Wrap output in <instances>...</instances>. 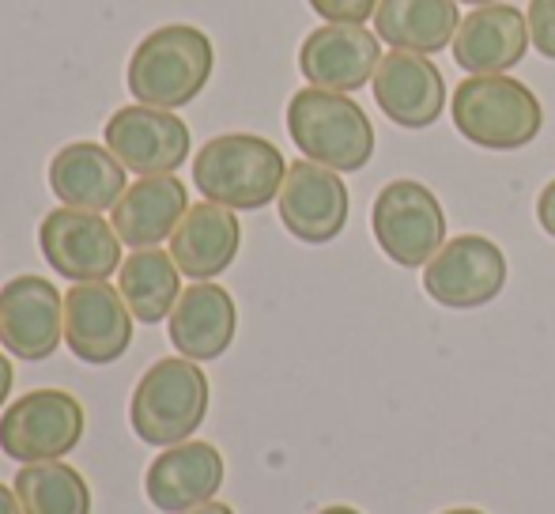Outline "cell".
Wrapping results in <instances>:
<instances>
[{
    "instance_id": "11",
    "label": "cell",
    "mask_w": 555,
    "mask_h": 514,
    "mask_svg": "<svg viewBox=\"0 0 555 514\" xmlns=\"http://www.w3.org/2000/svg\"><path fill=\"white\" fill-rule=\"evenodd\" d=\"M106 147L117 155L125 170L140 178L175 175L190 159V126L175 111L159 106H121L106 121Z\"/></svg>"
},
{
    "instance_id": "15",
    "label": "cell",
    "mask_w": 555,
    "mask_h": 514,
    "mask_svg": "<svg viewBox=\"0 0 555 514\" xmlns=\"http://www.w3.org/2000/svg\"><path fill=\"white\" fill-rule=\"evenodd\" d=\"M371 88L378 111L401 129H427L442 118L446 80L439 65L427 53H409V50L386 53Z\"/></svg>"
},
{
    "instance_id": "5",
    "label": "cell",
    "mask_w": 555,
    "mask_h": 514,
    "mask_svg": "<svg viewBox=\"0 0 555 514\" xmlns=\"http://www.w3.org/2000/svg\"><path fill=\"white\" fill-rule=\"evenodd\" d=\"M453 126L488 152H518L544 129V106L514 76H468L453 91Z\"/></svg>"
},
{
    "instance_id": "26",
    "label": "cell",
    "mask_w": 555,
    "mask_h": 514,
    "mask_svg": "<svg viewBox=\"0 0 555 514\" xmlns=\"http://www.w3.org/2000/svg\"><path fill=\"white\" fill-rule=\"evenodd\" d=\"M325 23H366L378 12V0H310Z\"/></svg>"
},
{
    "instance_id": "6",
    "label": "cell",
    "mask_w": 555,
    "mask_h": 514,
    "mask_svg": "<svg viewBox=\"0 0 555 514\" xmlns=\"http://www.w3.org/2000/svg\"><path fill=\"white\" fill-rule=\"evenodd\" d=\"M371 231L389 261L401 269H424L446 246V213L424 182L397 178L374 197Z\"/></svg>"
},
{
    "instance_id": "29",
    "label": "cell",
    "mask_w": 555,
    "mask_h": 514,
    "mask_svg": "<svg viewBox=\"0 0 555 514\" xmlns=\"http://www.w3.org/2000/svg\"><path fill=\"white\" fill-rule=\"evenodd\" d=\"M0 514H23L20 496H15V488H8V485H0Z\"/></svg>"
},
{
    "instance_id": "19",
    "label": "cell",
    "mask_w": 555,
    "mask_h": 514,
    "mask_svg": "<svg viewBox=\"0 0 555 514\" xmlns=\"http://www.w3.org/2000/svg\"><path fill=\"white\" fill-rule=\"evenodd\" d=\"M50 190L65 208L106 213L129 190V178H125V167L106 144L76 140L50 159Z\"/></svg>"
},
{
    "instance_id": "23",
    "label": "cell",
    "mask_w": 555,
    "mask_h": 514,
    "mask_svg": "<svg viewBox=\"0 0 555 514\" xmlns=\"http://www.w3.org/2000/svg\"><path fill=\"white\" fill-rule=\"evenodd\" d=\"M117 292H121L125 307L132 310L137 322L155 325L170 318L175 303L182 299V269L159 246L132 250V257H125L121 269H117Z\"/></svg>"
},
{
    "instance_id": "20",
    "label": "cell",
    "mask_w": 555,
    "mask_h": 514,
    "mask_svg": "<svg viewBox=\"0 0 555 514\" xmlns=\"http://www.w3.org/2000/svg\"><path fill=\"white\" fill-rule=\"evenodd\" d=\"M190 213V193L178 175H152L132 182L114 205V231L132 250H152L178 231Z\"/></svg>"
},
{
    "instance_id": "4",
    "label": "cell",
    "mask_w": 555,
    "mask_h": 514,
    "mask_svg": "<svg viewBox=\"0 0 555 514\" xmlns=\"http://www.w3.org/2000/svg\"><path fill=\"white\" fill-rule=\"evenodd\" d=\"M287 132L310 163L351 175L374 155V126L351 95L325 88H302L287 103Z\"/></svg>"
},
{
    "instance_id": "24",
    "label": "cell",
    "mask_w": 555,
    "mask_h": 514,
    "mask_svg": "<svg viewBox=\"0 0 555 514\" xmlns=\"http://www.w3.org/2000/svg\"><path fill=\"white\" fill-rule=\"evenodd\" d=\"M23 514H91V488L73 465L35 462L15 473Z\"/></svg>"
},
{
    "instance_id": "30",
    "label": "cell",
    "mask_w": 555,
    "mask_h": 514,
    "mask_svg": "<svg viewBox=\"0 0 555 514\" xmlns=\"http://www.w3.org/2000/svg\"><path fill=\"white\" fill-rule=\"evenodd\" d=\"M185 514H234L231 507H227V503H205V507H193V511H185Z\"/></svg>"
},
{
    "instance_id": "31",
    "label": "cell",
    "mask_w": 555,
    "mask_h": 514,
    "mask_svg": "<svg viewBox=\"0 0 555 514\" xmlns=\"http://www.w3.org/2000/svg\"><path fill=\"white\" fill-rule=\"evenodd\" d=\"M318 514H359L356 507H344V503H333V507H322Z\"/></svg>"
},
{
    "instance_id": "9",
    "label": "cell",
    "mask_w": 555,
    "mask_h": 514,
    "mask_svg": "<svg viewBox=\"0 0 555 514\" xmlns=\"http://www.w3.org/2000/svg\"><path fill=\"white\" fill-rule=\"evenodd\" d=\"M506 284V257L491 239L457 235L424 265V292L439 307L476 310L488 307Z\"/></svg>"
},
{
    "instance_id": "22",
    "label": "cell",
    "mask_w": 555,
    "mask_h": 514,
    "mask_svg": "<svg viewBox=\"0 0 555 514\" xmlns=\"http://www.w3.org/2000/svg\"><path fill=\"white\" fill-rule=\"evenodd\" d=\"M461 27L457 0H378L374 35L393 50L439 53Z\"/></svg>"
},
{
    "instance_id": "10",
    "label": "cell",
    "mask_w": 555,
    "mask_h": 514,
    "mask_svg": "<svg viewBox=\"0 0 555 514\" xmlns=\"http://www.w3.org/2000/svg\"><path fill=\"white\" fill-rule=\"evenodd\" d=\"M65 340V295L46 277H15L0 287V345L15 360H50Z\"/></svg>"
},
{
    "instance_id": "14",
    "label": "cell",
    "mask_w": 555,
    "mask_h": 514,
    "mask_svg": "<svg viewBox=\"0 0 555 514\" xmlns=\"http://www.w3.org/2000/svg\"><path fill=\"white\" fill-rule=\"evenodd\" d=\"M378 65V35H371L363 23H325L310 30L307 42L299 46V73L307 76L310 88L340 91V95L371 83Z\"/></svg>"
},
{
    "instance_id": "16",
    "label": "cell",
    "mask_w": 555,
    "mask_h": 514,
    "mask_svg": "<svg viewBox=\"0 0 555 514\" xmlns=\"http://www.w3.org/2000/svg\"><path fill=\"white\" fill-rule=\"evenodd\" d=\"M529 46H533V35H529V20L521 15V8L480 4L468 15H461L450 50L468 76H499L521 65Z\"/></svg>"
},
{
    "instance_id": "7",
    "label": "cell",
    "mask_w": 555,
    "mask_h": 514,
    "mask_svg": "<svg viewBox=\"0 0 555 514\" xmlns=\"http://www.w3.org/2000/svg\"><path fill=\"white\" fill-rule=\"evenodd\" d=\"M83 404L65 389H30L0 416V450L12 462H61L83 439Z\"/></svg>"
},
{
    "instance_id": "21",
    "label": "cell",
    "mask_w": 555,
    "mask_h": 514,
    "mask_svg": "<svg viewBox=\"0 0 555 514\" xmlns=\"http://www.w3.org/2000/svg\"><path fill=\"white\" fill-rule=\"evenodd\" d=\"M242 246V223L231 208L201 201L190 205L178 231L170 235V257L190 280H212L231 269Z\"/></svg>"
},
{
    "instance_id": "8",
    "label": "cell",
    "mask_w": 555,
    "mask_h": 514,
    "mask_svg": "<svg viewBox=\"0 0 555 514\" xmlns=\"http://www.w3.org/2000/svg\"><path fill=\"white\" fill-rule=\"evenodd\" d=\"M42 257L73 284H95L121 269V235L111 220L83 208H53L38 228Z\"/></svg>"
},
{
    "instance_id": "1",
    "label": "cell",
    "mask_w": 555,
    "mask_h": 514,
    "mask_svg": "<svg viewBox=\"0 0 555 514\" xmlns=\"http://www.w3.org/2000/svg\"><path fill=\"white\" fill-rule=\"evenodd\" d=\"M212 65L216 50L205 30L190 27V23H167L132 50L125 80L140 106L178 111L208 88Z\"/></svg>"
},
{
    "instance_id": "33",
    "label": "cell",
    "mask_w": 555,
    "mask_h": 514,
    "mask_svg": "<svg viewBox=\"0 0 555 514\" xmlns=\"http://www.w3.org/2000/svg\"><path fill=\"white\" fill-rule=\"evenodd\" d=\"M461 4H476V8H480V4H499V0H461Z\"/></svg>"
},
{
    "instance_id": "17",
    "label": "cell",
    "mask_w": 555,
    "mask_h": 514,
    "mask_svg": "<svg viewBox=\"0 0 555 514\" xmlns=\"http://www.w3.org/2000/svg\"><path fill=\"white\" fill-rule=\"evenodd\" d=\"M223 485V454L212 442H178L147 465L144 492L155 511L185 514L212 503Z\"/></svg>"
},
{
    "instance_id": "3",
    "label": "cell",
    "mask_w": 555,
    "mask_h": 514,
    "mask_svg": "<svg viewBox=\"0 0 555 514\" xmlns=\"http://www.w3.org/2000/svg\"><path fill=\"white\" fill-rule=\"evenodd\" d=\"M208 397L212 389L205 371L185 356H167L152 363L132 389L129 424L147 447H178V442H190L193 432L205 424Z\"/></svg>"
},
{
    "instance_id": "32",
    "label": "cell",
    "mask_w": 555,
    "mask_h": 514,
    "mask_svg": "<svg viewBox=\"0 0 555 514\" xmlns=\"http://www.w3.org/2000/svg\"><path fill=\"white\" fill-rule=\"evenodd\" d=\"M442 514H483V511H476V507H453V511H442Z\"/></svg>"
},
{
    "instance_id": "25",
    "label": "cell",
    "mask_w": 555,
    "mask_h": 514,
    "mask_svg": "<svg viewBox=\"0 0 555 514\" xmlns=\"http://www.w3.org/2000/svg\"><path fill=\"white\" fill-rule=\"evenodd\" d=\"M526 20H529V35H533V46L548 61H555V0H529Z\"/></svg>"
},
{
    "instance_id": "18",
    "label": "cell",
    "mask_w": 555,
    "mask_h": 514,
    "mask_svg": "<svg viewBox=\"0 0 555 514\" xmlns=\"http://www.w3.org/2000/svg\"><path fill=\"white\" fill-rule=\"evenodd\" d=\"M167 330L178 356L193 363L220 360L238 330V310H234L231 292L212 280H193V287H185L182 299L170 310Z\"/></svg>"
},
{
    "instance_id": "27",
    "label": "cell",
    "mask_w": 555,
    "mask_h": 514,
    "mask_svg": "<svg viewBox=\"0 0 555 514\" xmlns=\"http://www.w3.org/2000/svg\"><path fill=\"white\" fill-rule=\"evenodd\" d=\"M537 220H541V228L555 239V178L541 190V197H537Z\"/></svg>"
},
{
    "instance_id": "12",
    "label": "cell",
    "mask_w": 555,
    "mask_h": 514,
    "mask_svg": "<svg viewBox=\"0 0 555 514\" xmlns=\"http://www.w3.org/2000/svg\"><path fill=\"white\" fill-rule=\"evenodd\" d=\"M280 223L292 231L299 243L325 246L348 223V185L336 170L322 163L299 159L287 167L284 190H280Z\"/></svg>"
},
{
    "instance_id": "2",
    "label": "cell",
    "mask_w": 555,
    "mask_h": 514,
    "mask_svg": "<svg viewBox=\"0 0 555 514\" xmlns=\"http://www.w3.org/2000/svg\"><path fill=\"white\" fill-rule=\"evenodd\" d=\"M287 163L280 147L254 132H223L212 137L193 159V185L205 201L231 213H257L272 205L284 190Z\"/></svg>"
},
{
    "instance_id": "28",
    "label": "cell",
    "mask_w": 555,
    "mask_h": 514,
    "mask_svg": "<svg viewBox=\"0 0 555 514\" xmlns=\"http://www.w3.org/2000/svg\"><path fill=\"white\" fill-rule=\"evenodd\" d=\"M12 383H15V371H12V360L0 356V409H4L8 394H12Z\"/></svg>"
},
{
    "instance_id": "13",
    "label": "cell",
    "mask_w": 555,
    "mask_h": 514,
    "mask_svg": "<svg viewBox=\"0 0 555 514\" xmlns=\"http://www.w3.org/2000/svg\"><path fill=\"white\" fill-rule=\"evenodd\" d=\"M65 345L76 360L103 368L129 352L132 345V310L125 307L121 292L106 280L73 284L65 292Z\"/></svg>"
}]
</instances>
